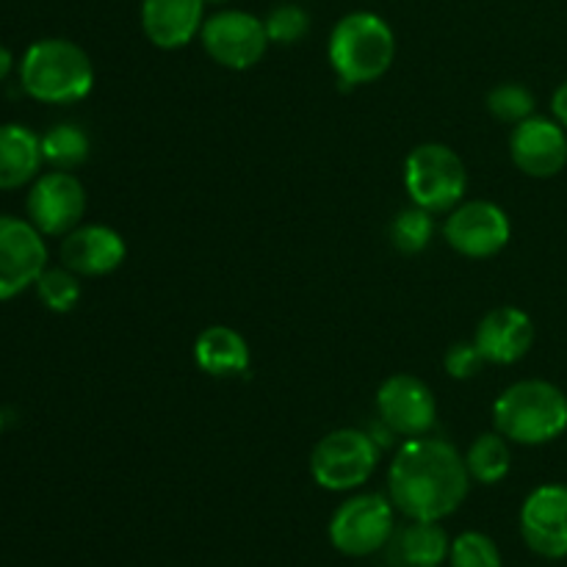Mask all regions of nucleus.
<instances>
[{
    "mask_svg": "<svg viewBox=\"0 0 567 567\" xmlns=\"http://www.w3.org/2000/svg\"><path fill=\"white\" fill-rule=\"evenodd\" d=\"M380 463L374 437L360 430H336L316 443L310 454V476L330 493H349L363 487Z\"/></svg>",
    "mask_w": 567,
    "mask_h": 567,
    "instance_id": "obj_7",
    "label": "nucleus"
},
{
    "mask_svg": "<svg viewBox=\"0 0 567 567\" xmlns=\"http://www.w3.org/2000/svg\"><path fill=\"white\" fill-rule=\"evenodd\" d=\"M482 363H485V358H482L474 341L454 343V347H449L446 358H443V365H446L449 377H454V380H471V377L480 374Z\"/></svg>",
    "mask_w": 567,
    "mask_h": 567,
    "instance_id": "obj_28",
    "label": "nucleus"
},
{
    "mask_svg": "<svg viewBox=\"0 0 567 567\" xmlns=\"http://www.w3.org/2000/svg\"><path fill=\"white\" fill-rule=\"evenodd\" d=\"M269 42L275 44H297L305 33L310 31V17L302 6L297 3H282L266 14L264 20Z\"/></svg>",
    "mask_w": 567,
    "mask_h": 567,
    "instance_id": "obj_27",
    "label": "nucleus"
},
{
    "mask_svg": "<svg viewBox=\"0 0 567 567\" xmlns=\"http://www.w3.org/2000/svg\"><path fill=\"white\" fill-rule=\"evenodd\" d=\"M449 563L452 567H504L498 546L482 532H463L449 548Z\"/></svg>",
    "mask_w": 567,
    "mask_h": 567,
    "instance_id": "obj_26",
    "label": "nucleus"
},
{
    "mask_svg": "<svg viewBox=\"0 0 567 567\" xmlns=\"http://www.w3.org/2000/svg\"><path fill=\"white\" fill-rule=\"evenodd\" d=\"M493 424L509 443L546 446L567 432V393L548 380H520L493 404Z\"/></svg>",
    "mask_w": 567,
    "mask_h": 567,
    "instance_id": "obj_2",
    "label": "nucleus"
},
{
    "mask_svg": "<svg viewBox=\"0 0 567 567\" xmlns=\"http://www.w3.org/2000/svg\"><path fill=\"white\" fill-rule=\"evenodd\" d=\"M199 42L216 64L236 72L252 70L271 44L264 20L241 9H221L205 17Z\"/></svg>",
    "mask_w": 567,
    "mask_h": 567,
    "instance_id": "obj_8",
    "label": "nucleus"
},
{
    "mask_svg": "<svg viewBox=\"0 0 567 567\" xmlns=\"http://www.w3.org/2000/svg\"><path fill=\"white\" fill-rule=\"evenodd\" d=\"M465 468H468L471 482L498 485L513 468V452H509L507 437L502 432H485L476 437L465 452Z\"/></svg>",
    "mask_w": 567,
    "mask_h": 567,
    "instance_id": "obj_21",
    "label": "nucleus"
},
{
    "mask_svg": "<svg viewBox=\"0 0 567 567\" xmlns=\"http://www.w3.org/2000/svg\"><path fill=\"white\" fill-rule=\"evenodd\" d=\"M391 567H441L449 559V535L441 520H410L388 543Z\"/></svg>",
    "mask_w": 567,
    "mask_h": 567,
    "instance_id": "obj_18",
    "label": "nucleus"
},
{
    "mask_svg": "<svg viewBox=\"0 0 567 567\" xmlns=\"http://www.w3.org/2000/svg\"><path fill=\"white\" fill-rule=\"evenodd\" d=\"M327 53L338 81L363 86L380 81L391 70L396 59V37L374 11H352L336 22Z\"/></svg>",
    "mask_w": 567,
    "mask_h": 567,
    "instance_id": "obj_4",
    "label": "nucleus"
},
{
    "mask_svg": "<svg viewBox=\"0 0 567 567\" xmlns=\"http://www.w3.org/2000/svg\"><path fill=\"white\" fill-rule=\"evenodd\" d=\"M509 158L524 175L537 181L557 177L567 166V131L554 116H529L513 125Z\"/></svg>",
    "mask_w": 567,
    "mask_h": 567,
    "instance_id": "obj_14",
    "label": "nucleus"
},
{
    "mask_svg": "<svg viewBox=\"0 0 567 567\" xmlns=\"http://www.w3.org/2000/svg\"><path fill=\"white\" fill-rule=\"evenodd\" d=\"M20 86L37 103H78L94 86L92 59L70 39H39L20 61Z\"/></svg>",
    "mask_w": 567,
    "mask_h": 567,
    "instance_id": "obj_3",
    "label": "nucleus"
},
{
    "mask_svg": "<svg viewBox=\"0 0 567 567\" xmlns=\"http://www.w3.org/2000/svg\"><path fill=\"white\" fill-rule=\"evenodd\" d=\"M404 188L419 208L449 214L457 208L468 188L463 158L441 142L419 144L404 161Z\"/></svg>",
    "mask_w": 567,
    "mask_h": 567,
    "instance_id": "obj_5",
    "label": "nucleus"
},
{
    "mask_svg": "<svg viewBox=\"0 0 567 567\" xmlns=\"http://www.w3.org/2000/svg\"><path fill=\"white\" fill-rule=\"evenodd\" d=\"M382 424L402 437H421L435 426L437 402L424 380L413 374H393L377 391Z\"/></svg>",
    "mask_w": 567,
    "mask_h": 567,
    "instance_id": "obj_12",
    "label": "nucleus"
},
{
    "mask_svg": "<svg viewBox=\"0 0 567 567\" xmlns=\"http://www.w3.org/2000/svg\"><path fill=\"white\" fill-rule=\"evenodd\" d=\"M25 214L44 238H64L86 214V188L66 169L44 172L31 183Z\"/></svg>",
    "mask_w": 567,
    "mask_h": 567,
    "instance_id": "obj_9",
    "label": "nucleus"
},
{
    "mask_svg": "<svg viewBox=\"0 0 567 567\" xmlns=\"http://www.w3.org/2000/svg\"><path fill=\"white\" fill-rule=\"evenodd\" d=\"M230 3V0H205V6H225Z\"/></svg>",
    "mask_w": 567,
    "mask_h": 567,
    "instance_id": "obj_31",
    "label": "nucleus"
},
{
    "mask_svg": "<svg viewBox=\"0 0 567 567\" xmlns=\"http://www.w3.org/2000/svg\"><path fill=\"white\" fill-rule=\"evenodd\" d=\"M203 22L205 0H142V31L161 50L186 48Z\"/></svg>",
    "mask_w": 567,
    "mask_h": 567,
    "instance_id": "obj_17",
    "label": "nucleus"
},
{
    "mask_svg": "<svg viewBox=\"0 0 567 567\" xmlns=\"http://www.w3.org/2000/svg\"><path fill=\"white\" fill-rule=\"evenodd\" d=\"M443 238L454 252L465 258L485 260L502 252L513 238V225L504 208L487 199H471L460 203L457 208L449 210L446 225H443Z\"/></svg>",
    "mask_w": 567,
    "mask_h": 567,
    "instance_id": "obj_11",
    "label": "nucleus"
},
{
    "mask_svg": "<svg viewBox=\"0 0 567 567\" xmlns=\"http://www.w3.org/2000/svg\"><path fill=\"white\" fill-rule=\"evenodd\" d=\"M432 233H435V221H432L430 210L413 205V208L402 210V214L393 219L391 241H393V247L399 249V252L419 255V252H424L426 247H430Z\"/></svg>",
    "mask_w": 567,
    "mask_h": 567,
    "instance_id": "obj_24",
    "label": "nucleus"
},
{
    "mask_svg": "<svg viewBox=\"0 0 567 567\" xmlns=\"http://www.w3.org/2000/svg\"><path fill=\"white\" fill-rule=\"evenodd\" d=\"M487 111L504 125H518V122L535 116V94L524 83H498L487 94Z\"/></svg>",
    "mask_w": 567,
    "mask_h": 567,
    "instance_id": "obj_25",
    "label": "nucleus"
},
{
    "mask_svg": "<svg viewBox=\"0 0 567 567\" xmlns=\"http://www.w3.org/2000/svg\"><path fill=\"white\" fill-rule=\"evenodd\" d=\"M471 491L465 457L441 437H408L388 468V498L408 520H443Z\"/></svg>",
    "mask_w": 567,
    "mask_h": 567,
    "instance_id": "obj_1",
    "label": "nucleus"
},
{
    "mask_svg": "<svg viewBox=\"0 0 567 567\" xmlns=\"http://www.w3.org/2000/svg\"><path fill=\"white\" fill-rule=\"evenodd\" d=\"M11 70H14V55H11V50L0 42V83L11 75Z\"/></svg>",
    "mask_w": 567,
    "mask_h": 567,
    "instance_id": "obj_30",
    "label": "nucleus"
},
{
    "mask_svg": "<svg viewBox=\"0 0 567 567\" xmlns=\"http://www.w3.org/2000/svg\"><path fill=\"white\" fill-rule=\"evenodd\" d=\"M42 164V136L20 122L0 125V192H14L33 183Z\"/></svg>",
    "mask_w": 567,
    "mask_h": 567,
    "instance_id": "obj_19",
    "label": "nucleus"
},
{
    "mask_svg": "<svg viewBox=\"0 0 567 567\" xmlns=\"http://www.w3.org/2000/svg\"><path fill=\"white\" fill-rule=\"evenodd\" d=\"M551 114H554V120H557L559 125H563L567 131V81H563L557 89H554Z\"/></svg>",
    "mask_w": 567,
    "mask_h": 567,
    "instance_id": "obj_29",
    "label": "nucleus"
},
{
    "mask_svg": "<svg viewBox=\"0 0 567 567\" xmlns=\"http://www.w3.org/2000/svg\"><path fill=\"white\" fill-rule=\"evenodd\" d=\"M37 297L53 313H70L81 302V280L66 266H48L37 280Z\"/></svg>",
    "mask_w": 567,
    "mask_h": 567,
    "instance_id": "obj_23",
    "label": "nucleus"
},
{
    "mask_svg": "<svg viewBox=\"0 0 567 567\" xmlns=\"http://www.w3.org/2000/svg\"><path fill=\"white\" fill-rule=\"evenodd\" d=\"M42 155L44 164H50L53 169L72 172L75 166H81L83 161L89 158L86 131L78 125H70V122L53 125L42 136Z\"/></svg>",
    "mask_w": 567,
    "mask_h": 567,
    "instance_id": "obj_22",
    "label": "nucleus"
},
{
    "mask_svg": "<svg viewBox=\"0 0 567 567\" xmlns=\"http://www.w3.org/2000/svg\"><path fill=\"white\" fill-rule=\"evenodd\" d=\"M0 432H3V410H0Z\"/></svg>",
    "mask_w": 567,
    "mask_h": 567,
    "instance_id": "obj_32",
    "label": "nucleus"
},
{
    "mask_svg": "<svg viewBox=\"0 0 567 567\" xmlns=\"http://www.w3.org/2000/svg\"><path fill=\"white\" fill-rule=\"evenodd\" d=\"M396 532V507L380 493H360L347 498L330 518L332 548L343 557L363 559L382 551Z\"/></svg>",
    "mask_w": 567,
    "mask_h": 567,
    "instance_id": "obj_6",
    "label": "nucleus"
},
{
    "mask_svg": "<svg viewBox=\"0 0 567 567\" xmlns=\"http://www.w3.org/2000/svg\"><path fill=\"white\" fill-rule=\"evenodd\" d=\"M125 255L127 247L122 236L105 225H78L61 238L59 247L61 266L75 271L78 277L111 275L120 269Z\"/></svg>",
    "mask_w": 567,
    "mask_h": 567,
    "instance_id": "obj_15",
    "label": "nucleus"
},
{
    "mask_svg": "<svg viewBox=\"0 0 567 567\" xmlns=\"http://www.w3.org/2000/svg\"><path fill=\"white\" fill-rule=\"evenodd\" d=\"M194 360L208 377H238L249 369V343L233 327H205L194 341Z\"/></svg>",
    "mask_w": 567,
    "mask_h": 567,
    "instance_id": "obj_20",
    "label": "nucleus"
},
{
    "mask_svg": "<svg viewBox=\"0 0 567 567\" xmlns=\"http://www.w3.org/2000/svg\"><path fill=\"white\" fill-rule=\"evenodd\" d=\"M474 343L485 363L513 365L529 354L532 343H535V321L526 310L515 308V305H502L480 321Z\"/></svg>",
    "mask_w": 567,
    "mask_h": 567,
    "instance_id": "obj_16",
    "label": "nucleus"
},
{
    "mask_svg": "<svg viewBox=\"0 0 567 567\" xmlns=\"http://www.w3.org/2000/svg\"><path fill=\"white\" fill-rule=\"evenodd\" d=\"M520 537L543 559L567 557V485H540L520 507Z\"/></svg>",
    "mask_w": 567,
    "mask_h": 567,
    "instance_id": "obj_13",
    "label": "nucleus"
},
{
    "mask_svg": "<svg viewBox=\"0 0 567 567\" xmlns=\"http://www.w3.org/2000/svg\"><path fill=\"white\" fill-rule=\"evenodd\" d=\"M44 269L48 244L42 233L28 219L0 214V302H9L37 286Z\"/></svg>",
    "mask_w": 567,
    "mask_h": 567,
    "instance_id": "obj_10",
    "label": "nucleus"
}]
</instances>
